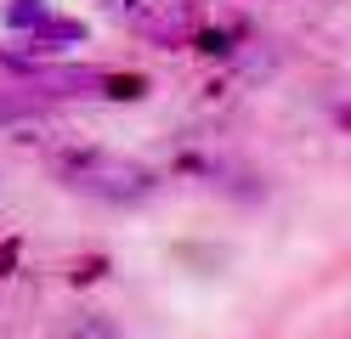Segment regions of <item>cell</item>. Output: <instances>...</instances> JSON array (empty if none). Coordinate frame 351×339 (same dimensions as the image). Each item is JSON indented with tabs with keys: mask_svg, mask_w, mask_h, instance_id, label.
<instances>
[{
	"mask_svg": "<svg viewBox=\"0 0 351 339\" xmlns=\"http://www.w3.org/2000/svg\"><path fill=\"white\" fill-rule=\"evenodd\" d=\"M51 170H57L62 187H74L85 198H102V203H142L159 187V175L147 164H136L125 153H108V147H62L51 158Z\"/></svg>",
	"mask_w": 351,
	"mask_h": 339,
	"instance_id": "1",
	"label": "cell"
},
{
	"mask_svg": "<svg viewBox=\"0 0 351 339\" xmlns=\"http://www.w3.org/2000/svg\"><path fill=\"white\" fill-rule=\"evenodd\" d=\"M17 74H23L34 90H51V97H85V102H130L142 97L136 74H108V68H57L40 57H6Z\"/></svg>",
	"mask_w": 351,
	"mask_h": 339,
	"instance_id": "2",
	"label": "cell"
},
{
	"mask_svg": "<svg viewBox=\"0 0 351 339\" xmlns=\"http://www.w3.org/2000/svg\"><path fill=\"white\" fill-rule=\"evenodd\" d=\"M0 17H6L12 34H29V29H40V23L51 17V6H46V0H6V6H0Z\"/></svg>",
	"mask_w": 351,
	"mask_h": 339,
	"instance_id": "3",
	"label": "cell"
},
{
	"mask_svg": "<svg viewBox=\"0 0 351 339\" xmlns=\"http://www.w3.org/2000/svg\"><path fill=\"white\" fill-rule=\"evenodd\" d=\"M6 266H12V243H0V277H6Z\"/></svg>",
	"mask_w": 351,
	"mask_h": 339,
	"instance_id": "4",
	"label": "cell"
}]
</instances>
